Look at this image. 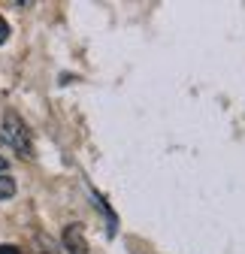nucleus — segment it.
I'll return each instance as SVG.
<instances>
[{"mask_svg": "<svg viewBox=\"0 0 245 254\" xmlns=\"http://www.w3.org/2000/svg\"><path fill=\"white\" fill-rule=\"evenodd\" d=\"M64 248L70 254H88V239H85L79 224H67L64 227Z\"/></svg>", "mask_w": 245, "mask_h": 254, "instance_id": "2", "label": "nucleus"}, {"mask_svg": "<svg viewBox=\"0 0 245 254\" xmlns=\"http://www.w3.org/2000/svg\"><path fill=\"white\" fill-rule=\"evenodd\" d=\"M0 254H21L15 245H0Z\"/></svg>", "mask_w": 245, "mask_h": 254, "instance_id": "5", "label": "nucleus"}, {"mask_svg": "<svg viewBox=\"0 0 245 254\" xmlns=\"http://www.w3.org/2000/svg\"><path fill=\"white\" fill-rule=\"evenodd\" d=\"M9 40V24H6V18L3 15H0V46H3Z\"/></svg>", "mask_w": 245, "mask_h": 254, "instance_id": "4", "label": "nucleus"}, {"mask_svg": "<svg viewBox=\"0 0 245 254\" xmlns=\"http://www.w3.org/2000/svg\"><path fill=\"white\" fill-rule=\"evenodd\" d=\"M12 194H15V179L0 176V200H9Z\"/></svg>", "mask_w": 245, "mask_h": 254, "instance_id": "3", "label": "nucleus"}, {"mask_svg": "<svg viewBox=\"0 0 245 254\" xmlns=\"http://www.w3.org/2000/svg\"><path fill=\"white\" fill-rule=\"evenodd\" d=\"M0 139L6 142V148H12L18 157H34V139H30V130L27 124L21 121V115L15 112H6L3 121H0Z\"/></svg>", "mask_w": 245, "mask_h": 254, "instance_id": "1", "label": "nucleus"}, {"mask_svg": "<svg viewBox=\"0 0 245 254\" xmlns=\"http://www.w3.org/2000/svg\"><path fill=\"white\" fill-rule=\"evenodd\" d=\"M0 176H9V164H6V157H0Z\"/></svg>", "mask_w": 245, "mask_h": 254, "instance_id": "6", "label": "nucleus"}]
</instances>
